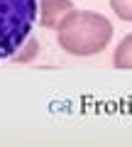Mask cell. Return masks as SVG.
I'll list each match as a JSON object with an SVG mask.
<instances>
[{
  "instance_id": "1",
  "label": "cell",
  "mask_w": 132,
  "mask_h": 147,
  "mask_svg": "<svg viewBox=\"0 0 132 147\" xmlns=\"http://www.w3.org/2000/svg\"><path fill=\"white\" fill-rule=\"evenodd\" d=\"M113 22L93 10H71L56 27V42L71 57H95L113 42Z\"/></svg>"
},
{
  "instance_id": "2",
  "label": "cell",
  "mask_w": 132,
  "mask_h": 147,
  "mask_svg": "<svg viewBox=\"0 0 132 147\" xmlns=\"http://www.w3.org/2000/svg\"><path fill=\"white\" fill-rule=\"evenodd\" d=\"M37 15L39 0H0V61L12 59L32 37Z\"/></svg>"
},
{
  "instance_id": "3",
  "label": "cell",
  "mask_w": 132,
  "mask_h": 147,
  "mask_svg": "<svg viewBox=\"0 0 132 147\" xmlns=\"http://www.w3.org/2000/svg\"><path fill=\"white\" fill-rule=\"evenodd\" d=\"M74 10L71 0H39V22L47 30H56L59 22Z\"/></svg>"
},
{
  "instance_id": "4",
  "label": "cell",
  "mask_w": 132,
  "mask_h": 147,
  "mask_svg": "<svg viewBox=\"0 0 132 147\" xmlns=\"http://www.w3.org/2000/svg\"><path fill=\"white\" fill-rule=\"evenodd\" d=\"M113 66L120 71H132V32L117 42L115 52H113Z\"/></svg>"
},
{
  "instance_id": "5",
  "label": "cell",
  "mask_w": 132,
  "mask_h": 147,
  "mask_svg": "<svg viewBox=\"0 0 132 147\" xmlns=\"http://www.w3.org/2000/svg\"><path fill=\"white\" fill-rule=\"evenodd\" d=\"M110 10L115 12L120 20L132 22V0H110Z\"/></svg>"
},
{
  "instance_id": "6",
  "label": "cell",
  "mask_w": 132,
  "mask_h": 147,
  "mask_svg": "<svg viewBox=\"0 0 132 147\" xmlns=\"http://www.w3.org/2000/svg\"><path fill=\"white\" fill-rule=\"evenodd\" d=\"M34 57H37V42L29 37L27 44H22V47L15 52V57H12V59H15V61H29V59H34Z\"/></svg>"
}]
</instances>
